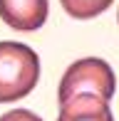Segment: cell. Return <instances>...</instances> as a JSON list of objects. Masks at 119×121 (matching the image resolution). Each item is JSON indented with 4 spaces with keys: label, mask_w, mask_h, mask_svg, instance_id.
<instances>
[{
    "label": "cell",
    "mask_w": 119,
    "mask_h": 121,
    "mask_svg": "<svg viewBox=\"0 0 119 121\" xmlns=\"http://www.w3.org/2000/svg\"><path fill=\"white\" fill-rule=\"evenodd\" d=\"M0 121H42L37 114H32L30 109H13V111L3 114Z\"/></svg>",
    "instance_id": "8992f818"
},
{
    "label": "cell",
    "mask_w": 119,
    "mask_h": 121,
    "mask_svg": "<svg viewBox=\"0 0 119 121\" xmlns=\"http://www.w3.org/2000/svg\"><path fill=\"white\" fill-rule=\"evenodd\" d=\"M57 121H114L109 101L97 94H77L60 104Z\"/></svg>",
    "instance_id": "277c9868"
},
{
    "label": "cell",
    "mask_w": 119,
    "mask_h": 121,
    "mask_svg": "<svg viewBox=\"0 0 119 121\" xmlns=\"http://www.w3.org/2000/svg\"><path fill=\"white\" fill-rule=\"evenodd\" d=\"M114 0H60L62 10L74 20H92L99 13H104Z\"/></svg>",
    "instance_id": "5b68a950"
},
{
    "label": "cell",
    "mask_w": 119,
    "mask_h": 121,
    "mask_svg": "<svg viewBox=\"0 0 119 121\" xmlns=\"http://www.w3.org/2000/svg\"><path fill=\"white\" fill-rule=\"evenodd\" d=\"M114 89H117V79L109 64L99 57H84L67 67L57 89V99L62 104L77 94H97L109 101L114 96Z\"/></svg>",
    "instance_id": "7a4b0ae2"
},
{
    "label": "cell",
    "mask_w": 119,
    "mask_h": 121,
    "mask_svg": "<svg viewBox=\"0 0 119 121\" xmlns=\"http://www.w3.org/2000/svg\"><path fill=\"white\" fill-rule=\"evenodd\" d=\"M117 20H119V15H117Z\"/></svg>",
    "instance_id": "52a82bcc"
},
{
    "label": "cell",
    "mask_w": 119,
    "mask_h": 121,
    "mask_svg": "<svg viewBox=\"0 0 119 121\" xmlns=\"http://www.w3.org/2000/svg\"><path fill=\"white\" fill-rule=\"evenodd\" d=\"M40 79V57L20 42H0V101L27 96Z\"/></svg>",
    "instance_id": "6da1fadb"
},
{
    "label": "cell",
    "mask_w": 119,
    "mask_h": 121,
    "mask_svg": "<svg viewBox=\"0 0 119 121\" xmlns=\"http://www.w3.org/2000/svg\"><path fill=\"white\" fill-rule=\"evenodd\" d=\"M50 5L47 0H0V17L8 27L35 32L45 25Z\"/></svg>",
    "instance_id": "3957f363"
}]
</instances>
